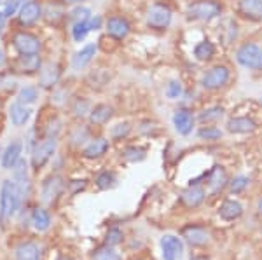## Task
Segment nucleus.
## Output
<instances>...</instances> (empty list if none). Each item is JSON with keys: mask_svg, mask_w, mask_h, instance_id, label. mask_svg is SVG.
<instances>
[{"mask_svg": "<svg viewBox=\"0 0 262 260\" xmlns=\"http://www.w3.org/2000/svg\"><path fill=\"white\" fill-rule=\"evenodd\" d=\"M72 112H74L75 117H84L90 110V102H86V100H77V102L74 103V108H72Z\"/></svg>", "mask_w": 262, "mask_h": 260, "instance_id": "obj_40", "label": "nucleus"}, {"mask_svg": "<svg viewBox=\"0 0 262 260\" xmlns=\"http://www.w3.org/2000/svg\"><path fill=\"white\" fill-rule=\"evenodd\" d=\"M243 215V204L236 199H227L219 206V217L222 220H238Z\"/></svg>", "mask_w": 262, "mask_h": 260, "instance_id": "obj_19", "label": "nucleus"}, {"mask_svg": "<svg viewBox=\"0 0 262 260\" xmlns=\"http://www.w3.org/2000/svg\"><path fill=\"white\" fill-rule=\"evenodd\" d=\"M95 54H96V44H86L81 51L75 53L74 60H72V66H74L75 70L84 68V66L90 65V63L93 61Z\"/></svg>", "mask_w": 262, "mask_h": 260, "instance_id": "obj_24", "label": "nucleus"}, {"mask_svg": "<svg viewBox=\"0 0 262 260\" xmlns=\"http://www.w3.org/2000/svg\"><path fill=\"white\" fill-rule=\"evenodd\" d=\"M198 136L201 140H219L222 136V131L219 128H213V126H206V128L198 131Z\"/></svg>", "mask_w": 262, "mask_h": 260, "instance_id": "obj_37", "label": "nucleus"}, {"mask_svg": "<svg viewBox=\"0 0 262 260\" xmlns=\"http://www.w3.org/2000/svg\"><path fill=\"white\" fill-rule=\"evenodd\" d=\"M88 27H90V30H100L101 27V16H91L90 19H88Z\"/></svg>", "mask_w": 262, "mask_h": 260, "instance_id": "obj_43", "label": "nucleus"}, {"mask_svg": "<svg viewBox=\"0 0 262 260\" xmlns=\"http://www.w3.org/2000/svg\"><path fill=\"white\" fill-rule=\"evenodd\" d=\"M91 18V11L88 7H77L74 12H72V19L74 23H79V21H88Z\"/></svg>", "mask_w": 262, "mask_h": 260, "instance_id": "obj_41", "label": "nucleus"}, {"mask_svg": "<svg viewBox=\"0 0 262 260\" xmlns=\"http://www.w3.org/2000/svg\"><path fill=\"white\" fill-rule=\"evenodd\" d=\"M111 149L107 138H93V140L82 149V156L86 159H98L107 154V150Z\"/></svg>", "mask_w": 262, "mask_h": 260, "instance_id": "obj_18", "label": "nucleus"}, {"mask_svg": "<svg viewBox=\"0 0 262 260\" xmlns=\"http://www.w3.org/2000/svg\"><path fill=\"white\" fill-rule=\"evenodd\" d=\"M248 183H250V178L245 177V175H238V177H234L229 182L231 192L232 194H239V192H243L248 187Z\"/></svg>", "mask_w": 262, "mask_h": 260, "instance_id": "obj_35", "label": "nucleus"}, {"mask_svg": "<svg viewBox=\"0 0 262 260\" xmlns=\"http://www.w3.org/2000/svg\"><path fill=\"white\" fill-rule=\"evenodd\" d=\"M105 28H107L108 35L114 37V39H117V40L126 39V37L129 35V32H131L129 23L124 18H119V16L108 18L107 19V27H105Z\"/></svg>", "mask_w": 262, "mask_h": 260, "instance_id": "obj_16", "label": "nucleus"}, {"mask_svg": "<svg viewBox=\"0 0 262 260\" xmlns=\"http://www.w3.org/2000/svg\"><path fill=\"white\" fill-rule=\"evenodd\" d=\"M14 257L16 260H40L42 250L33 241H21L14 248Z\"/></svg>", "mask_w": 262, "mask_h": 260, "instance_id": "obj_15", "label": "nucleus"}, {"mask_svg": "<svg viewBox=\"0 0 262 260\" xmlns=\"http://www.w3.org/2000/svg\"><path fill=\"white\" fill-rule=\"evenodd\" d=\"M40 58L39 54H21L16 60V70L19 74H35L40 72Z\"/></svg>", "mask_w": 262, "mask_h": 260, "instance_id": "obj_20", "label": "nucleus"}, {"mask_svg": "<svg viewBox=\"0 0 262 260\" xmlns=\"http://www.w3.org/2000/svg\"><path fill=\"white\" fill-rule=\"evenodd\" d=\"M56 138H46L40 144H35L32 149V166L33 170H40L49 162V159L56 152Z\"/></svg>", "mask_w": 262, "mask_h": 260, "instance_id": "obj_4", "label": "nucleus"}, {"mask_svg": "<svg viewBox=\"0 0 262 260\" xmlns=\"http://www.w3.org/2000/svg\"><path fill=\"white\" fill-rule=\"evenodd\" d=\"M173 126H175L179 135L187 136L189 133H192L194 128V115L189 108H179L173 115Z\"/></svg>", "mask_w": 262, "mask_h": 260, "instance_id": "obj_13", "label": "nucleus"}, {"mask_svg": "<svg viewBox=\"0 0 262 260\" xmlns=\"http://www.w3.org/2000/svg\"><path fill=\"white\" fill-rule=\"evenodd\" d=\"M173 12L164 4H152L147 9V25L154 30H166L171 25Z\"/></svg>", "mask_w": 262, "mask_h": 260, "instance_id": "obj_3", "label": "nucleus"}, {"mask_svg": "<svg viewBox=\"0 0 262 260\" xmlns=\"http://www.w3.org/2000/svg\"><path fill=\"white\" fill-rule=\"evenodd\" d=\"M182 238L191 246H205L210 241V230L205 225L191 224L182 229Z\"/></svg>", "mask_w": 262, "mask_h": 260, "instance_id": "obj_11", "label": "nucleus"}, {"mask_svg": "<svg viewBox=\"0 0 262 260\" xmlns=\"http://www.w3.org/2000/svg\"><path fill=\"white\" fill-rule=\"evenodd\" d=\"M222 6L217 0H196V2L189 4L187 16L189 19L196 21H212L217 16H221Z\"/></svg>", "mask_w": 262, "mask_h": 260, "instance_id": "obj_2", "label": "nucleus"}, {"mask_svg": "<svg viewBox=\"0 0 262 260\" xmlns=\"http://www.w3.org/2000/svg\"><path fill=\"white\" fill-rule=\"evenodd\" d=\"M112 115H114V108L111 107V105L100 103V105H96L95 108H91L90 123L95 124V126H103L112 119Z\"/></svg>", "mask_w": 262, "mask_h": 260, "instance_id": "obj_23", "label": "nucleus"}, {"mask_svg": "<svg viewBox=\"0 0 262 260\" xmlns=\"http://www.w3.org/2000/svg\"><path fill=\"white\" fill-rule=\"evenodd\" d=\"M239 12L248 19L260 21L262 19V0H242V2H239Z\"/></svg>", "mask_w": 262, "mask_h": 260, "instance_id": "obj_25", "label": "nucleus"}, {"mask_svg": "<svg viewBox=\"0 0 262 260\" xmlns=\"http://www.w3.org/2000/svg\"><path fill=\"white\" fill-rule=\"evenodd\" d=\"M69 188H70V194H77V192H81L86 188V180H72L69 183Z\"/></svg>", "mask_w": 262, "mask_h": 260, "instance_id": "obj_42", "label": "nucleus"}, {"mask_svg": "<svg viewBox=\"0 0 262 260\" xmlns=\"http://www.w3.org/2000/svg\"><path fill=\"white\" fill-rule=\"evenodd\" d=\"M206 182H208V187L212 188V192L221 191V188L226 185V182H227L226 171H224L221 166H215L213 170L208 173V178H206Z\"/></svg>", "mask_w": 262, "mask_h": 260, "instance_id": "obj_27", "label": "nucleus"}, {"mask_svg": "<svg viewBox=\"0 0 262 260\" xmlns=\"http://www.w3.org/2000/svg\"><path fill=\"white\" fill-rule=\"evenodd\" d=\"M90 32L91 30L88 27V21H79V23H74V27H72V37H74L75 42H82Z\"/></svg>", "mask_w": 262, "mask_h": 260, "instance_id": "obj_33", "label": "nucleus"}, {"mask_svg": "<svg viewBox=\"0 0 262 260\" xmlns=\"http://www.w3.org/2000/svg\"><path fill=\"white\" fill-rule=\"evenodd\" d=\"M60 79V70L56 63H49L46 66H40V86L42 87H53Z\"/></svg>", "mask_w": 262, "mask_h": 260, "instance_id": "obj_26", "label": "nucleus"}, {"mask_svg": "<svg viewBox=\"0 0 262 260\" xmlns=\"http://www.w3.org/2000/svg\"><path fill=\"white\" fill-rule=\"evenodd\" d=\"M19 2H25V0H19Z\"/></svg>", "mask_w": 262, "mask_h": 260, "instance_id": "obj_51", "label": "nucleus"}, {"mask_svg": "<svg viewBox=\"0 0 262 260\" xmlns=\"http://www.w3.org/2000/svg\"><path fill=\"white\" fill-rule=\"evenodd\" d=\"M61 260H72V258H61Z\"/></svg>", "mask_w": 262, "mask_h": 260, "instance_id": "obj_50", "label": "nucleus"}, {"mask_svg": "<svg viewBox=\"0 0 262 260\" xmlns=\"http://www.w3.org/2000/svg\"><path fill=\"white\" fill-rule=\"evenodd\" d=\"M191 260H208V258H206V257H194Z\"/></svg>", "mask_w": 262, "mask_h": 260, "instance_id": "obj_47", "label": "nucleus"}, {"mask_svg": "<svg viewBox=\"0 0 262 260\" xmlns=\"http://www.w3.org/2000/svg\"><path fill=\"white\" fill-rule=\"evenodd\" d=\"M122 241V230L119 227H111L105 234V245L116 246Z\"/></svg>", "mask_w": 262, "mask_h": 260, "instance_id": "obj_36", "label": "nucleus"}, {"mask_svg": "<svg viewBox=\"0 0 262 260\" xmlns=\"http://www.w3.org/2000/svg\"><path fill=\"white\" fill-rule=\"evenodd\" d=\"M91 260H122V257L119 255V251L114 250V246L105 245L93 251Z\"/></svg>", "mask_w": 262, "mask_h": 260, "instance_id": "obj_28", "label": "nucleus"}, {"mask_svg": "<svg viewBox=\"0 0 262 260\" xmlns=\"http://www.w3.org/2000/svg\"><path fill=\"white\" fill-rule=\"evenodd\" d=\"M213 54H215V45L210 40H201L200 44L194 48V56H196L200 61L210 60Z\"/></svg>", "mask_w": 262, "mask_h": 260, "instance_id": "obj_29", "label": "nucleus"}, {"mask_svg": "<svg viewBox=\"0 0 262 260\" xmlns=\"http://www.w3.org/2000/svg\"><path fill=\"white\" fill-rule=\"evenodd\" d=\"M145 149H142V147H128V149L124 150V159L129 162H140L145 159Z\"/></svg>", "mask_w": 262, "mask_h": 260, "instance_id": "obj_32", "label": "nucleus"}, {"mask_svg": "<svg viewBox=\"0 0 262 260\" xmlns=\"http://www.w3.org/2000/svg\"><path fill=\"white\" fill-rule=\"evenodd\" d=\"M0 191H2V187H0Z\"/></svg>", "mask_w": 262, "mask_h": 260, "instance_id": "obj_52", "label": "nucleus"}, {"mask_svg": "<svg viewBox=\"0 0 262 260\" xmlns=\"http://www.w3.org/2000/svg\"><path fill=\"white\" fill-rule=\"evenodd\" d=\"M37 98H39V89H37L35 86H25V87H21L18 93V102L25 105L35 103Z\"/></svg>", "mask_w": 262, "mask_h": 260, "instance_id": "obj_30", "label": "nucleus"}, {"mask_svg": "<svg viewBox=\"0 0 262 260\" xmlns=\"http://www.w3.org/2000/svg\"><path fill=\"white\" fill-rule=\"evenodd\" d=\"M12 45L19 54H39L40 53V39L30 32H18L12 37Z\"/></svg>", "mask_w": 262, "mask_h": 260, "instance_id": "obj_6", "label": "nucleus"}, {"mask_svg": "<svg viewBox=\"0 0 262 260\" xmlns=\"http://www.w3.org/2000/svg\"><path fill=\"white\" fill-rule=\"evenodd\" d=\"M84 0H63V4H67V6H72V4H81Z\"/></svg>", "mask_w": 262, "mask_h": 260, "instance_id": "obj_44", "label": "nucleus"}, {"mask_svg": "<svg viewBox=\"0 0 262 260\" xmlns=\"http://www.w3.org/2000/svg\"><path fill=\"white\" fill-rule=\"evenodd\" d=\"M229 68L227 66H213V68H210L208 72L203 75L201 79V86L205 87V89H221L227 84L229 81Z\"/></svg>", "mask_w": 262, "mask_h": 260, "instance_id": "obj_8", "label": "nucleus"}, {"mask_svg": "<svg viewBox=\"0 0 262 260\" xmlns=\"http://www.w3.org/2000/svg\"><path fill=\"white\" fill-rule=\"evenodd\" d=\"M4 60H6V58H4V53H2V49H0V66L4 65Z\"/></svg>", "mask_w": 262, "mask_h": 260, "instance_id": "obj_46", "label": "nucleus"}, {"mask_svg": "<svg viewBox=\"0 0 262 260\" xmlns=\"http://www.w3.org/2000/svg\"><path fill=\"white\" fill-rule=\"evenodd\" d=\"M21 154H23V144L19 140L12 141V144H9L2 150L0 164H2L4 170H12L21 161Z\"/></svg>", "mask_w": 262, "mask_h": 260, "instance_id": "obj_12", "label": "nucleus"}, {"mask_svg": "<svg viewBox=\"0 0 262 260\" xmlns=\"http://www.w3.org/2000/svg\"><path fill=\"white\" fill-rule=\"evenodd\" d=\"M0 156H2V147H0Z\"/></svg>", "mask_w": 262, "mask_h": 260, "instance_id": "obj_48", "label": "nucleus"}, {"mask_svg": "<svg viewBox=\"0 0 262 260\" xmlns=\"http://www.w3.org/2000/svg\"><path fill=\"white\" fill-rule=\"evenodd\" d=\"M163 260H179L184 255V240L175 234H164L159 241Z\"/></svg>", "mask_w": 262, "mask_h": 260, "instance_id": "obj_7", "label": "nucleus"}, {"mask_svg": "<svg viewBox=\"0 0 262 260\" xmlns=\"http://www.w3.org/2000/svg\"><path fill=\"white\" fill-rule=\"evenodd\" d=\"M63 188H65V182L60 175H51L42 182L40 187V194H42V201L48 204H53L54 201L61 196Z\"/></svg>", "mask_w": 262, "mask_h": 260, "instance_id": "obj_9", "label": "nucleus"}, {"mask_svg": "<svg viewBox=\"0 0 262 260\" xmlns=\"http://www.w3.org/2000/svg\"><path fill=\"white\" fill-rule=\"evenodd\" d=\"M42 18V6L37 0H27L19 6L18 9V19L23 27H32Z\"/></svg>", "mask_w": 262, "mask_h": 260, "instance_id": "obj_10", "label": "nucleus"}, {"mask_svg": "<svg viewBox=\"0 0 262 260\" xmlns=\"http://www.w3.org/2000/svg\"><path fill=\"white\" fill-rule=\"evenodd\" d=\"M30 117H32V108L28 107V105H25L21 102H14L9 105V119L12 126L21 128V126H25L30 121Z\"/></svg>", "mask_w": 262, "mask_h": 260, "instance_id": "obj_14", "label": "nucleus"}, {"mask_svg": "<svg viewBox=\"0 0 262 260\" xmlns=\"http://www.w3.org/2000/svg\"><path fill=\"white\" fill-rule=\"evenodd\" d=\"M206 198V191L200 185H189L187 188H185L184 192H182V203L185 204L187 208H198L200 204L205 201Z\"/></svg>", "mask_w": 262, "mask_h": 260, "instance_id": "obj_17", "label": "nucleus"}, {"mask_svg": "<svg viewBox=\"0 0 262 260\" xmlns=\"http://www.w3.org/2000/svg\"><path fill=\"white\" fill-rule=\"evenodd\" d=\"M257 209H259V213L262 215V198H260L259 201H257Z\"/></svg>", "mask_w": 262, "mask_h": 260, "instance_id": "obj_45", "label": "nucleus"}, {"mask_svg": "<svg viewBox=\"0 0 262 260\" xmlns=\"http://www.w3.org/2000/svg\"><path fill=\"white\" fill-rule=\"evenodd\" d=\"M236 60L245 68L257 70L262 66V48L257 44H243L236 53Z\"/></svg>", "mask_w": 262, "mask_h": 260, "instance_id": "obj_5", "label": "nucleus"}, {"mask_svg": "<svg viewBox=\"0 0 262 260\" xmlns=\"http://www.w3.org/2000/svg\"><path fill=\"white\" fill-rule=\"evenodd\" d=\"M222 115H224V108L222 107H212V108H208V110L203 112V114L200 115V121L203 124H205V123H215V121H219Z\"/></svg>", "mask_w": 262, "mask_h": 260, "instance_id": "obj_34", "label": "nucleus"}, {"mask_svg": "<svg viewBox=\"0 0 262 260\" xmlns=\"http://www.w3.org/2000/svg\"><path fill=\"white\" fill-rule=\"evenodd\" d=\"M182 84L179 81H171L170 84H168V87H166V96L170 100H177V98H180L182 96Z\"/></svg>", "mask_w": 262, "mask_h": 260, "instance_id": "obj_39", "label": "nucleus"}, {"mask_svg": "<svg viewBox=\"0 0 262 260\" xmlns=\"http://www.w3.org/2000/svg\"><path fill=\"white\" fill-rule=\"evenodd\" d=\"M51 222H53V220H51V213L46 208L37 206L32 211L30 224H32V227L37 230V232H46V230L51 227Z\"/></svg>", "mask_w": 262, "mask_h": 260, "instance_id": "obj_22", "label": "nucleus"}, {"mask_svg": "<svg viewBox=\"0 0 262 260\" xmlns=\"http://www.w3.org/2000/svg\"><path fill=\"white\" fill-rule=\"evenodd\" d=\"M0 84H2V75H0Z\"/></svg>", "mask_w": 262, "mask_h": 260, "instance_id": "obj_49", "label": "nucleus"}, {"mask_svg": "<svg viewBox=\"0 0 262 260\" xmlns=\"http://www.w3.org/2000/svg\"><path fill=\"white\" fill-rule=\"evenodd\" d=\"M19 204L21 194L14 180H6L2 183V191H0V224H2V227H6L12 220V217L18 213Z\"/></svg>", "mask_w": 262, "mask_h": 260, "instance_id": "obj_1", "label": "nucleus"}, {"mask_svg": "<svg viewBox=\"0 0 262 260\" xmlns=\"http://www.w3.org/2000/svg\"><path fill=\"white\" fill-rule=\"evenodd\" d=\"M257 129V124L248 117H232L227 123V131L236 133V135H247V133H253Z\"/></svg>", "mask_w": 262, "mask_h": 260, "instance_id": "obj_21", "label": "nucleus"}, {"mask_svg": "<svg viewBox=\"0 0 262 260\" xmlns=\"http://www.w3.org/2000/svg\"><path fill=\"white\" fill-rule=\"evenodd\" d=\"M116 182H117V178H116V175H114L112 171H101V173L95 180L96 187L101 188V191H107V188L114 187V185H116Z\"/></svg>", "mask_w": 262, "mask_h": 260, "instance_id": "obj_31", "label": "nucleus"}, {"mask_svg": "<svg viewBox=\"0 0 262 260\" xmlns=\"http://www.w3.org/2000/svg\"><path fill=\"white\" fill-rule=\"evenodd\" d=\"M129 131H131L129 123H119L112 128V138L114 140H122V138H126L129 135Z\"/></svg>", "mask_w": 262, "mask_h": 260, "instance_id": "obj_38", "label": "nucleus"}]
</instances>
